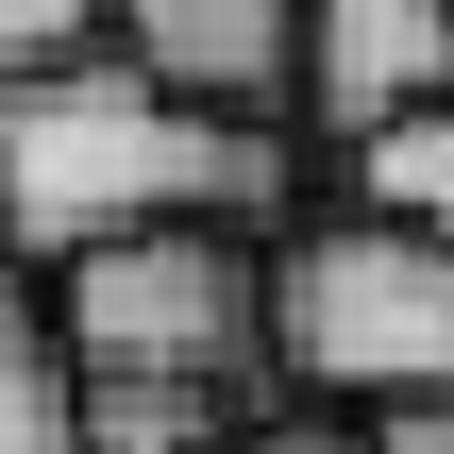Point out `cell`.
<instances>
[{"mask_svg": "<svg viewBox=\"0 0 454 454\" xmlns=\"http://www.w3.org/2000/svg\"><path fill=\"white\" fill-rule=\"evenodd\" d=\"M270 387H320L354 421L454 404V253L371 202L270 236Z\"/></svg>", "mask_w": 454, "mask_h": 454, "instance_id": "cell-2", "label": "cell"}, {"mask_svg": "<svg viewBox=\"0 0 454 454\" xmlns=\"http://www.w3.org/2000/svg\"><path fill=\"white\" fill-rule=\"evenodd\" d=\"M101 17H118V0H0V84L84 67V51H101Z\"/></svg>", "mask_w": 454, "mask_h": 454, "instance_id": "cell-8", "label": "cell"}, {"mask_svg": "<svg viewBox=\"0 0 454 454\" xmlns=\"http://www.w3.org/2000/svg\"><path fill=\"white\" fill-rule=\"evenodd\" d=\"M454 101V0H303V118L320 135H404Z\"/></svg>", "mask_w": 454, "mask_h": 454, "instance_id": "cell-4", "label": "cell"}, {"mask_svg": "<svg viewBox=\"0 0 454 454\" xmlns=\"http://www.w3.org/2000/svg\"><path fill=\"white\" fill-rule=\"evenodd\" d=\"M0 454H84L67 337H51V303H17V270H0Z\"/></svg>", "mask_w": 454, "mask_h": 454, "instance_id": "cell-6", "label": "cell"}, {"mask_svg": "<svg viewBox=\"0 0 454 454\" xmlns=\"http://www.w3.org/2000/svg\"><path fill=\"white\" fill-rule=\"evenodd\" d=\"M354 168H371V219H404V236H438V253H454V101H438V118H404V135H371Z\"/></svg>", "mask_w": 454, "mask_h": 454, "instance_id": "cell-7", "label": "cell"}, {"mask_svg": "<svg viewBox=\"0 0 454 454\" xmlns=\"http://www.w3.org/2000/svg\"><path fill=\"white\" fill-rule=\"evenodd\" d=\"M219 454H371L354 421H253V438H219Z\"/></svg>", "mask_w": 454, "mask_h": 454, "instance_id": "cell-9", "label": "cell"}, {"mask_svg": "<svg viewBox=\"0 0 454 454\" xmlns=\"http://www.w3.org/2000/svg\"><path fill=\"white\" fill-rule=\"evenodd\" d=\"M371 454H454V404H404V421H354Z\"/></svg>", "mask_w": 454, "mask_h": 454, "instance_id": "cell-10", "label": "cell"}, {"mask_svg": "<svg viewBox=\"0 0 454 454\" xmlns=\"http://www.w3.org/2000/svg\"><path fill=\"white\" fill-rule=\"evenodd\" d=\"M51 337L84 387H185L236 404L270 387V236H118L84 270H51Z\"/></svg>", "mask_w": 454, "mask_h": 454, "instance_id": "cell-3", "label": "cell"}, {"mask_svg": "<svg viewBox=\"0 0 454 454\" xmlns=\"http://www.w3.org/2000/svg\"><path fill=\"white\" fill-rule=\"evenodd\" d=\"M270 202H286V135L202 118L118 51L0 84V253L17 270H84L118 236H253Z\"/></svg>", "mask_w": 454, "mask_h": 454, "instance_id": "cell-1", "label": "cell"}, {"mask_svg": "<svg viewBox=\"0 0 454 454\" xmlns=\"http://www.w3.org/2000/svg\"><path fill=\"white\" fill-rule=\"evenodd\" d=\"M101 51L152 67V84L202 101V118H270V101L303 84V0H118Z\"/></svg>", "mask_w": 454, "mask_h": 454, "instance_id": "cell-5", "label": "cell"}]
</instances>
